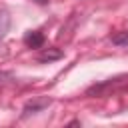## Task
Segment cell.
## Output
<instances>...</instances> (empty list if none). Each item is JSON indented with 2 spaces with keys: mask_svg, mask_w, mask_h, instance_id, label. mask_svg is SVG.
I'll return each mask as SVG.
<instances>
[{
  "mask_svg": "<svg viewBox=\"0 0 128 128\" xmlns=\"http://www.w3.org/2000/svg\"><path fill=\"white\" fill-rule=\"evenodd\" d=\"M128 82V76H116V78H110L106 82H100V84H94L86 90V96L90 98H104V96H110V92H118L120 88H124V84Z\"/></svg>",
  "mask_w": 128,
  "mask_h": 128,
  "instance_id": "6da1fadb",
  "label": "cell"
},
{
  "mask_svg": "<svg viewBox=\"0 0 128 128\" xmlns=\"http://www.w3.org/2000/svg\"><path fill=\"white\" fill-rule=\"evenodd\" d=\"M50 98H46V96H38V98H32V100H28L26 104H24V116H30V114H36V112H42L44 108H48L50 106Z\"/></svg>",
  "mask_w": 128,
  "mask_h": 128,
  "instance_id": "7a4b0ae2",
  "label": "cell"
},
{
  "mask_svg": "<svg viewBox=\"0 0 128 128\" xmlns=\"http://www.w3.org/2000/svg\"><path fill=\"white\" fill-rule=\"evenodd\" d=\"M24 44L28 48H42L44 46V34L38 32V30H30L24 36Z\"/></svg>",
  "mask_w": 128,
  "mask_h": 128,
  "instance_id": "3957f363",
  "label": "cell"
},
{
  "mask_svg": "<svg viewBox=\"0 0 128 128\" xmlns=\"http://www.w3.org/2000/svg\"><path fill=\"white\" fill-rule=\"evenodd\" d=\"M8 30H10V14L6 10H0V42L6 38Z\"/></svg>",
  "mask_w": 128,
  "mask_h": 128,
  "instance_id": "277c9868",
  "label": "cell"
},
{
  "mask_svg": "<svg viewBox=\"0 0 128 128\" xmlns=\"http://www.w3.org/2000/svg\"><path fill=\"white\" fill-rule=\"evenodd\" d=\"M58 58H62V52L60 50H44V52L38 54V60L40 62H50V60H58Z\"/></svg>",
  "mask_w": 128,
  "mask_h": 128,
  "instance_id": "5b68a950",
  "label": "cell"
},
{
  "mask_svg": "<svg viewBox=\"0 0 128 128\" xmlns=\"http://www.w3.org/2000/svg\"><path fill=\"white\" fill-rule=\"evenodd\" d=\"M112 44H116V46H128V30H124V32H116V34H112Z\"/></svg>",
  "mask_w": 128,
  "mask_h": 128,
  "instance_id": "8992f818",
  "label": "cell"
},
{
  "mask_svg": "<svg viewBox=\"0 0 128 128\" xmlns=\"http://www.w3.org/2000/svg\"><path fill=\"white\" fill-rule=\"evenodd\" d=\"M16 78H14V74H10V72H0V86H6V84H12Z\"/></svg>",
  "mask_w": 128,
  "mask_h": 128,
  "instance_id": "52a82bcc",
  "label": "cell"
},
{
  "mask_svg": "<svg viewBox=\"0 0 128 128\" xmlns=\"http://www.w3.org/2000/svg\"><path fill=\"white\" fill-rule=\"evenodd\" d=\"M34 2H38V4H46L48 0H34Z\"/></svg>",
  "mask_w": 128,
  "mask_h": 128,
  "instance_id": "ba28073f",
  "label": "cell"
},
{
  "mask_svg": "<svg viewBox=\"0 0 128 128\" xmlns=\"http://www.w3.org/2000/svg\"><path fill=\"white\" fill-rule=\"evenodd\" d=\"M124 90H126V92H128V82H126V86H124Z\"/></svg>",
  "mask_w": 128,
  "mask_h": 128,
  "instance_id": "9c48e42d",
  "label": "cell"
}]
</instances>
